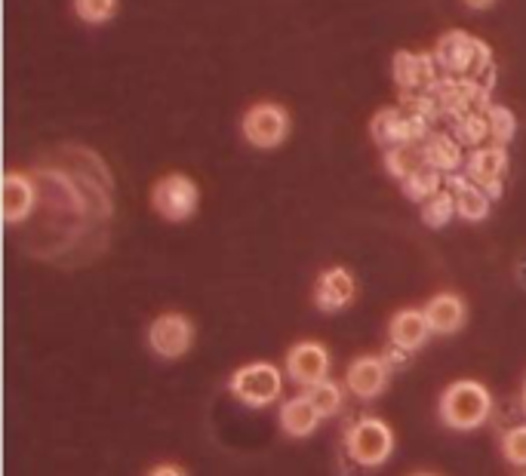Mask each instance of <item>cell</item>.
Wrapping results in <instances>:
<instances>
[{
    "mask_svg": "<svg viewBox=\"0 0 526 476\" xmlns=\"http://www.w3.org/2000/svg\"><path fill=\"white\" fill-rule=\"evenodd\" d=\"M434 59H437L440 74L474 77L480 86L493 90L496 65H493V50L483 40H477L465 31H447L434 43Z\"/></svg>",
    "mask_w": 526,
    "mask_h": 476,
    "instance_id": "cell-1",
    "label": "cell"
},
{
    "mask_svg": "<svg viewBox=\"0 0 526 476\" xmlns=\"http://www.w3.org/2000/svg\"><path fill=\"white\" fill-rule=\"evenodd\" d=\"M493 412V394L480 381H456L440 397V418L453 430H474L487 424Z\"/></svg>",
    "mask_w": 526,
    "mask_h": 476,
    "instance_id": "cell-2",
    "label": "cell"
},
{
    "mask_svg": "<svg viewBox=\"0 0 526 476\" xmlns=\"http://www.w3.org/2000/svg\"><path fill=\"white\" fill-rule=\"evenodd\" d=\"M370 133L385 151L397 145H422L431 136V120L407 108H382L370 120Z\"/></svg>",
    "mask_w": 526,
    "mask_h": 476,
    "instance_id": "cell-3",
    "label": "cell"
},
{
    "mask_svg": "<svg viewBox=\"0 0 526 476\" xmlns=\"http://www.w3.org/2000/svg\"><path fill=\"white\" fill-rule=\"evenodd\" d=\"M345 449L360 467H379L394 452V434H391V427L379 418H360L348 427Z\"/></svg>",
    "mask_w": 526,
    "mask_h": 476,
    "instance_id": "cell-4",
    "label": "cell"
},
{
    "mask_svg": "<svg viewBox=\"0 0 526 476\" xmlns=\"http://www.w3.org/2000/svg\"><path fill=\"white\" fill-rule=\"evenodd\" d=\"M228 387H231V394L240 403H247L250 409H265L283 394V375L271 363H250V366H240L231 375Z\"/></svg>",
    "mask_w": 526,
    "mask_h": 476,
    "instance_id": "cell-5",
    "label": "cell"
},
{
    "mask_svg": "<svg viewBox=\"0 0 526 476\" xmlns=\"http://www.w3.org/2000/svg\"><path fill=\"white\" fill-rule=\"evenodd\" d=\"M151 203L167 222H185L197 212L200 191H197L194 179H188L185 172H170V176H164L154 185Z\"/></svg>",
    "mask_w": 526,
    "mask_h": 476,
    "instance_id": "cell-6",
    "label": "cell"
},
{
    "mask_svg": "<svg viewBox=\"0 0 526 476\" xmlns=\"http://www.w3.org/2000/svg\"><path fill=\"white\" fill-rule=\"evenodd\" d=\"M290 114L287 108H280L274 102H259L253 105L247 114H244V123H240V129H244V139L259 148V151H268V148H277L283 139L290 136Z\"/></svg>",
    "mask_w": 526,
    "mask_h": 476,
    "instance_id": "cell-7",
    "label": "cell"
},
{
    "mask_svg": "<svg viewBox=\"0 0 526 476\" xmlns=\"http://www.w3.org/2000/svg\"><path fill=\"white\" fill-rule=\"evenodd\" d=\"M391 74H394V83L400 86V93H431L434 83L440 80L434 53H413V50L394 53Z\"/></svg>",
    "mask_w": 526,
    "mask_h": 476,
    "instance_id": "cell-8",
    "label": "cell"
},
{
    "mask_svg": "<svg viewBox=\"0 0 526 476\" xmlns=\"http://www.w3.org/2000/svg\"><path fill=\"white\" fill-rule=\"evenodd\" d=\"M508 172L505 145H480L465 160V176L490 194V200L502 197V176Z\"/></svg>",
    "mask_w": 526,
    "mask_h": 476,
    "instance_id": "cell-9",
    "label": "cell"
},
{
    "mask_svg": "<svg viewBox=\"0 0 526 476\" xmlns=\"http://www.w3.org/2000/svg\"><path fill=\"white\" fill-rule=\"evenodd\" d=\"M191 341H194V326L185 314H160L148 326V344L157 357L176 360V357L188 354Z\"/></svg>",
    "mask_w": 526,
    "mask_h": 476,
    "instance_id": "cell-10",
    "label": "cell"
},
{
    "mask_svg": "<svg viewBox=\"0 0 526 476\" xmlns=\"http://www.w3.org/2000/svg\"><path fill=\"white\" fill-rule=\"evenodd\" d=\"M327 372H330V354L317 341H302L287 354V375L302 387L327 381Z\"/></svg>",
    "mask_w": 526,
    "mask_h": 476,
    "instance_id": "cell-11",
    "label": "cell"
},
{
    "mask_svg": "<svg viewBox=\"0 0 526 476\" xmlns=\"http://www.w3.org/2000/svg\"><path fill=\"white\" fill-rule=\"evenodd\" d=\"M388 363L382 357H357L351 366H348V375H345V384L348 391L363 397V400H373L385 391L388 384Z\"/></svg>",
    "mask_w": 526,
    "mask_h": 476,
    "instance_id": "cell-12",
    "label": "cell"
},
{
    "mask_svg": "<svg viewBox=\"0 0 526 476\" xmlns=\"http://www.w3.org/2000/svg\"><path fill=\"white\" fill-rule=\"evenodd\" d=\"M354 292H357L354 277H351L345 268H330V271L320 274V280H317V286H314V305H317L320 311L333 314V311H342V308L351 305Z\"/></svg>",
    "mask_w": 526,
    "mask_h": 476,
    "instance_id": "cell-13",
    "label": "cell"
},
{
    "mask_svg": "<svg viewBox=\"0 0 526 476\" xmlns=\"http://www.w3.org/2000/svg\"><path fill=\"white\" fill-rule=\"evenodd\" d=\"M447 191H453L456 197V215H462L465 222H483L493 209L490 194L483 191L480 185H474L468 176H459V172H450L447 176Z\"/></svg>",
    "mask_w": 526,
    "mask_h": 476,
    "instance_id": "cell-14",
    "label": "cell"
},
{
    "mask_svg": "<svg viewBox=\"0 0 526 476\" xmlns=\"http://www.w3.org/2000/svg\"><path fill=\"white\" fill-rule=\"evenodd\" d=\"M388 335H391V344L403 351H419L422 344L428 341L431 335V326H428V317L425 311H416V308H403L391 317V326H388Z\"/></svg>",
    "mask_w": 526,
    "mask_h": 476,
    "instance_id": "cell-15",
    "label": "cell"
},
{
    "mask_svg": "<svg viewBox=\"0 0 526 476\" xmlns=\"http://www.w3.org/2000/svg\"><path fill=\"white\" fill-rule=\"evenodd\" d=\"M422 157L428 166H434L443 176H450V172H459L465 166V151L462 145L456 142L453 133H431L425 142H422Z\"/></svg>",
    "mask_w": 526,
    "mask_h": 476,
    "instance_id": "cell-16",
    "label": "cell"
},
{
    "mask_svg": "<svg viewBox=\"0 0 526 476\" xmlns=\"http://www.w3.org/2000/svg\"><path fill=\"white\" fill-rule=\"evenodd\" d=\"M34 203H37V191H34L31 179L22 176V172H7V179H4V219H7V225L25 222L34 209Z\"/></svg>",
    "mask_w": 526,
    "mask_h": 476,
    "instance_id": "cell-17",
    "label": "cell"
},
{
    "mask_svg": "<svg viewBox=\"0 0 526 476\" xmlns=\"http://www.w3.org/2000/svg\"><path fill=\"white\" fill-rule=\"evenodd\" d=\"M425 317L431 332L437 335H453L465 323V301L453 292H440L425 305Z\"/></svg>",
    "mask_w": 526,
    "mask_h": 476,
    "instance_id": "cell-18",
    "label": "cell"
},
{
    "mask_svg": "<svg viewBox=\"0 0 526 476\" xmlns=\"http://www.w3.org/2000/svg\"><path fill=\"white\" fill-rule=\"evenodd\" d=\"M320 418L323 415L314 409L308 394L305 397H293V400H287L280 406V427L287 430L290 437H311L317 430V424H320Z\"/></svg>",
    "mask_w": 526,
    "mask_h": 476,
    "instance_id": "cell-19",
    "label": "cell"
},
{
    "mask_svg": "<svg viewBox=\"0 0 526 476\" xmlns=\"http://www.w3.org/2000/svg\"><path fill=\"white\" fill-rule=\"evenodd\" d=\"M450 133L456 136V142L462 148H480L490 139V123H487V111H465L459 117L450 120Z\"/></svg>",
    "mask_w": 526,
    "mask_h": 476,
    "instance_id": "cell-20",
    "label": "cell"
},
{
    "mask_svg": "<svg viewBox=\"0 0 526 476\" xmlns=\"http://www.w3.org/2000/svg\"><path fill=\"white\" fill-rule=\"evenodd\" d=\"M400 185H403V194H407L413 203H425V200H431L437 191H443V185H447V176L425 163L422 169H416L413 176L403 179Z\"/></svg>",
    "mask_w": 526,
    "mask_h": 476,
    "instance_id": "cell-21",
    "label": "cell"
},
{
    "mask_svg": "<svg viewBox=\"0 0 526 476\" xmlns=\"http://www.w3.org/2000/svg\"><path fill=\"white\" fill-rule=\"evenodd\" d=\"M425 166V157H422V145H397V148H388L385 151V169L388 176H394L397 182L410 179L416 169Z\"/></svg>",
    "mask_w": 526,
    "mask_h": 476,
    "instance_id": "cell-22",
    "label": "cell"
},
{
    "mask_svg": "<svg viewBox=\"0 0 526 476\" xmlns=\"http://www.w3.org/2000/svg\"><path fill=\"white\" fill-rule=\"evenodd\" d=\"M456 215V197H453V191H437L431 200H425L422 203V222L428 225V228H443V225H450V219Z\"/></svg>",
    "mask_w": 526,
    "mask_h": 476,
    "instance_id": "cell-23",
    "label": "cell"
},
{
    "mask_svg": "<svg viewBox=\"0 0 526 476\" xmlns=\"http://www.w3.org/2000/svg\"><path fill=\"white\" fill-rule=\"evenodd\" d=\"M487 123H490V139L493 145H508L517 136V117L505 105H490L487 108Z\"/></svg>",
    "mask_w": 526,
    "mask_h": 476,
    "instance_id": "cell-24",
    "label": "cell"
},
{
    "mask_svg": "<svg viewBox=\"0 0 526 476\" xmlns=\"http://www.w3.org/2000/svg\"><path fill=\"white\" fill-rule=\"evenodd\" d=\"M308 400L314 403V409L323 418H330L342 409V387L336 381H320V384L308 387Z\"/></svg>",
    "mask_w": 526,
    "mask_h": 476,
    "instance_id": "cell-25",
    "label": "cell"
},
{
    "mask_svg": "<svg viewBox=\"0 0 526 476\" xmlns=\"http://www.w3.org/2000/svg\"><path fill=\"white\" fill-rule=\"evenodd\" d=\"M74 13L80 22L87 25H102L108 19H114L117 13V0H74Z\"/></svg>",
    "mask_w": 526,
    "mask_h": 476,
    "instance_id": "cell-26",
    "label": "cell"
},
{
    "mask_svg": "<svg viewBox=\"0 0 526 476\" xmlns=\"http://www.w3.org/2000/svg\"><path fill=\"white\" fill-rule=\"evenodd\" d=\"M502 452L511 464L526 467V424H517L508 430L505 440H502Z\"/></svg>",
    "mask_w": 526,
    "mask_h": 476,
    "instance_id": "cell-27",
    "label": "cell"
},
{
    "mask_svg": "<svg viewBox=\"0 0 526 476\" xmlns=\"http://www.w3.org/2000/svg\"><path fill=\"white\" fill-rule=\"evenodd\" d=\"M148 476H185V470L176 467V464H157Z\"/></svg>",
    "mask_w": 526,
    "mask_h": 476,
    "instance_id": "cell-28",
    "label": "cell"
},
{
    "mask_svg": "<svg viewBox=\"0 0 526 476\" xmlns=\"http://www.w3.org/2000/svg\"><path fill=\"white\" fill-rule=\"evenodd\" d=\"M468 7H474V10H487L490 4H496V0H465Z\"/></svg>",
    "mask_w": 526,
    "mask_h": 476,
    "instance_id": "cell-29",
    "label": "cell"
},
{
    "mask_svg": "<svg viewBox=\"0 0 526 476\" xmlns=\"http://www.w3.org/2000/svg\"><path fill=\"white\" fill-rule=\"evenodd\" d=\"M520 406L526 409V381H523V391H520Z\"/></svg>",
    "mask_w": 526,
    "mask_h": 476,
    "instance_id": "cell-30",
    "label": "cell"
},
{
    "mask_svg": "<svg viewBox=\"0 0 526 476\" xmlns=\"http://www.w3.org/2000/svg\"><path fill=\"white\" fill-rule=\"evenodd\" d=\"M410 476H437V473H410Z\"/></svg>",
    "mask_w": 526,
    "mask_h": 476,
    "instance_id": "cell-31",
    "label": "cell"
}]
</instances>
